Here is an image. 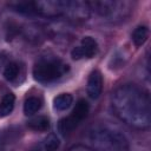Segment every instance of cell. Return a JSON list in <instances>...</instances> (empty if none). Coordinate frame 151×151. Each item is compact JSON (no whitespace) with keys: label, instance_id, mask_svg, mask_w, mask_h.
<instances>
[{"label":"cell","instance_id":"7a4b0ae2","mask_svg":"<svg viewBox=\"0 0 151 151\" xmlns=\"http://www.w3.org/2000/svg\"><path fill=\"white\" fill-rule=\"evenodd\" d=\"M88 142L92 151H130L125 134L109 124H98L88 131Z\"/></svg>","mask_w":151,"mask_h":151},{"label":"cell","instance_id":"3957f363","mask_svg":"<svg viewBox=\"0 0 151 151\" xmlns=\"http://www.w3.org/2000/svg\"><path fill=\"white\" fill-rule=\"evenodd\" d=\"M67 71L68 65L60 58L54 55H44L34 64L33 77L39 83L50 84L60 79L67 73Z\"/></svg>","mask_w":151,"mask_h":151},{"label":"cell","instance_id":"6da1fadb","mask_svg":"<svg viewBox=\"0 0 151 151\" xmlns=\"http://www.w3.org/2000/svg\"><path fill=\"white\" fill-rule=\"evenodd\" d=\"M111 105L114 114L126 125L137 130L150 127V98L143 88L133 84L118 86L112 93Z\"/></svg>","mask_w":151,"mask_h":151},{"label":"cell","instance_id":"7c38bea8","mask_svg":"<svg viewBox=\"0 0 151 151\" xmlns=\"http://www.w3.org/2000/svg\"><path fill=\"white\" fill-rule=\"evenodd\" d=\"M20 74H21V66L17 61H12V63L7 64L6 67H5V70H4V77L9 83L18 81Z\"/></svg>","mask_w":151,"mask_h":151},{"label":"cell","instance_id":"d6986e66","mask_svg":"<svg viewBox=\"0 0 151 151\" xmlns=\"http://www.w3.org/2000/svg\"><path fill=\"white\" fill-rule=\"evenodd\" d=\"M68 151H92V150H90V149H87L85 146H81V145H77V146L71 147Z\"/></svg>","mask_w":151,"mask_h":151},{"label":"cell","instance_id":"52a82bcc","mask_svg":"<svg viewBox=\"0 0 151 151\" xmlns=\"http://www.w3.org/2000/svg\"><path fill=\"white\" fill-rule=\"evenodd\" d=\"M34 14L45 18H59L63 17L64 0H42L33 1Z\"/></svg>","mask_w":151,"mask_h":151},{"label":"cell","instance_id":"5bb4252c","mask_svg":"<svg viewBox=\"0 0 151 151\" xmlns=\"http://www.w3.org/2000/svg\"><path fill=\"white\" fill-rule=\"evenodd\" d=\"M73 104V97L70 93H60L53 99V107L57 111H66Z\"/></svg>","mask_w":151,"mask_h":151},{"label":"cell","instance_id":"44dd1931","mask_svg":"<svg viewBox=\"0 0 151 151\" xmlns=\"http://www.w3.org/2000/svg\"><path fill=\"white\" fill-rule=\"evenodd\" d=\"M5 60H6V58H5L4 55H0V68L4 66V64H5Z\"/></svg>","mask_w":151,"mask_h":151},{"label":"cell","instance_id":"2e32d148","mask_svg":"<svg viewBox=\"0 0 151 151\" xmlns=\"http://www.w3.org/2000/svg\"><path fill=\"white\" fill-rule=\"evenodd\" d=\"M149 33L150 32H149L147 26H144V25L138 26L132 33V41H133L134 46L140 47L142 45H144L149 38Z\"/></svg>","mask_w":151,"mask_h":151},{"label":"cell","instance_id":"8992f818","mask_svg":"<svg viewBox=\"0 0 151 151\" xmlns=\"http://www.w3.org/2000/svg\"><path fill=\"white\" fill-rule=\"evenodd\" d=\"M90 14H91V8L87 2L64 0L63 18H66L76 22H81V21H86L90 18Z\"/></svg>","mask_w":151,"mask_h":151},{"label":"cell","instance_id":"5b68a950","mask_svg":"<svg viewBox=\"0 0 151 151\" xmlns=\"http://www.w3.org/2000/svg\"><path fill=\"white\" fill-rule=\"evenodd\" d=\"M87 113H88V104H87V101L84 100V99L78 100V103L76 104V106L72 110V112L67 117L63 118L59 122V125H58L59 132L61 134H65V136L71 133V132H73L80 125V123L87 117Z\"/></svg>","mask_w":151,"mask_h":151},{"label":"cell","instance_id":"ba28073f","mask_svg":"<svg viewBox=\"0 0 151 151\" xmlns=\"http://www.w3.org/2000/svg\"><path fill=\"white\" fill-rule=\"evenodd\" d=\"M98 52V44L92 37H84L80 44L71 51V57L74 60L84 58H93Z\"/></svg>","mask_w":151,"mask_h":151},{"label":"cell","instance_id":"9a60e30c","mask_svg":"<svg viewBox=\"0 0 151 151\" xmlns=\"http://www.w3.org/2000/svg\"><path fill=\"white\" fill-rule=\"evenodd\" d=\"M27 126L33 131L45 132L50 129V120L45 116H38V117H34L31 120H28Z\"/></svg>","mask_w":151,"mask_h":151},{"label":"cell","instance_id":"ac0fdd59","mask_svg":"<svg viewBox=\"0 0 151 151\" xmlns=\"http://www.w3.org/2000/svg\"><path fill=\"white\" fill-rule=\"evenodd\" d=\"M59 144H60L59 138L55 134L51 133L45 138V140L42 142L41 146H42L44 151H57V149L59 147Z\"/></svg>","mask_w":151,"mask_h":151},{"label":"cell","instance_id":"8fae6325","mask_svg":"<svg viewBox=\"0 0 151 151\" xmlns=\"http://www.w3.org/2000/svg\"><path fill=\"white\" fill-rule=\"evenodd\" d=\"M41 106H42V100L40 97L29 96L28 98H26L24 103V113L26 116H33L41 109Z\"/></svg>","mask_w":151,"mask_h":151},{"label":"cell","instance_id":"30bf717a","mask_svg":"<svg viewBox=\"0 0 151 151\" xmlns=\"http://www.w3.org/2000/svg\"><path fill=\"white\" fill-rule=\"evenodd\" d=\"M20 134V130L14 126L5 127L0 130V151H5L11 144H13Z\"/></svg>","mask_w":151,"mask_h":151},{"label":"cell","instance_id":"277c9868","mask_svg":"<svg viewBox=\"0 0 151 151\" xmlns=\"http://www.w3.org/2000/svg\"><path fill=\"white\" fill-rule=\"evenodd\" d=\"M90 8L98 15L110 21L123 20L131 12V4L129 1L118 0H94L87 2Z\"/></svg>","mask_w":151,"mask_h":151},{"label":"cell","instance_id":"e0dca14e","mask_svg":"<svg viewBox=\"0 0 151 151\" xmlns=\"http://www.w3.org/2000/svg\"><path fill=\"white\" fill-rule=\"evenodd\" d=\"M9 7H12L14 11L22 13V14H28L32 15L34 14L33 9V1H13L8 4Z\"/></svg>","mask_w":151,"mask_h":151},{"label":"cell","instance_id":"4fadbf2b","mask_svg":"<svg viewBox=\"0 0 151 151\" xmlns=\"http://www.w3.org/2000/svg\"><path fill=\"white\" fill-rule=\"evenodd\" d=\"M15 104V96L11 92L6 93L0 100V117H6L12 113Z\"/></svg>","mask_w":151,"mask_h":151},{"label":"cell","instance_id":"9c48e42d","mask_svg":"<svg viewBox=\"0 0 151 151\" xmlns=\"http://www.w3.org/2000/svg\"><path fill=\"white\" fill-rule=\"evenodd\" d=\"M87 94L91 99H97L103 91V76L98 70H93L87 79Z\"/></svg>","mask_w":151,"mask_h":151},{"label":"cell","instance_id":"ffe728a7","mask_svg":"<svg viewBox=\"0 0 151 151\" xmlns=\"http://www.w3.org/2000/svg\"><path fill=\"white\" fill-rule=\"evenodd\" d=\"M31 151H44V150H42V146H41V144H40V145H37L35 147H33Z\"/></svg>","mask_w":151,"mask_h":151}]
</instances>
